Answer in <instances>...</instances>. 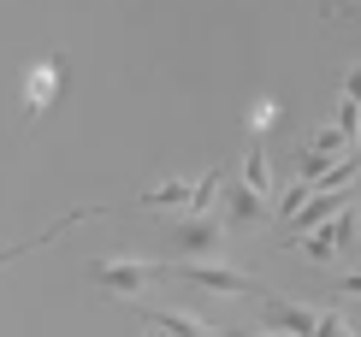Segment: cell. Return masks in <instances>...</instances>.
<instances>
[{"label": "cell", "instance_id": "obj_1", "mask_svg": "<svg viewBox=\"0 0 361 337\" xmlns=\"http://www.w3.org/2000/svg\"><path fill=\"white\" fill-rule=\"evenodd\" d=\"M166 272L178 284H190V290H207V296H255V290H261L249 272L225 266V260H214V255H207V260H172Z\"/></svg>", "mask_w": 361, "mask_h": 337}, {"label": "cell", "instance_id": "obj_2", "mask_svg": "<svg viewBox=\"0 0 361 337\" xmlns=\"http://www.w3.org/2000/svg\"><path fill=\"white\" fill-rule=\"evenodd\" d=\"M89 278L101 284V296H142L160 278V266L148 255H107V260H89Z\"/></svg>", "mask_w": 361, "mask_h": 337}, {"label": "cell", "instance_id": "obj_3", "mask_svg": "<svg viewBox=\"0 0 361 337\" xmlns=\"http://www.w3.org/2000/svg\"><path fill=\"white\" fill-rule=\"evenodd\" d=\"M219 243H225V219H214V213H184L172 225L178 260H207V255H219Z\"/></svg>", "mask_w": 361, "mask_h": 337}, {"label": "cell", "instance_id": "obj_4", "mask_svg": "<svg viewBox=\"0 0 361 337\" xmlns=\"http://www.w3.org/2000/svg\"><path fill=\"white\" fill-rule=\"evenodd\" d=\"M59 89H66V59H36L30 78H24V113L42 118V113L59 101Z\"/></svg>", "mask_w": 361, "mask_h": 337}, {"label": "cell", "instance_id": "obj_5", "mask_svg": "<svg viewBox=\"0 0 361 337\" xmlns=\"http://www.w3.org/2000/svg\"><path fill=\"white\" fill-rule=\"evenodd\" d=\"M320 308L308 302H284V296H261V331H314Z\"/></svg>", "mask_w": 361, "mask_h": 337}, {"label": "cell", "instance_id": "obj_6", "mask_svg": "<svg viewBox=\"0 0 361 337\" xmlns=\"http://www.w3.org/2000/svg\"><path fill=\"white\" fill-rule=\"evenodd\" d=\"M255 219H267V195L255 183H231L225 190V225H255Z\"/></svg>", "mask_w": 361, "mask_h": 337}, {"label": "cell", "instance_id": "obj_7", "mask_svg": "<svg viewBox=\"0 0 361 337\" xmlns=\"http://www.w3.org/2000/svg\"><path fill=\"white\" fill-rule=\"evenodd\" d=\"M243 183H255V190H261V195H273V154H267V136H249Z\"/></svg>", "mask_w": 361, "mask_h": 337}, {"label": "cell", "instance_id": "obj_8", "mask_svg": "<svg viewBox=\"0 0 361 337\" xmlns=\"http://www.w3.org/2000/svg\"><path fill=\"white\" fill-rule=\"evenodd\" d=\"M219 195H225V166H207V172L190 183V213H214Z\"/></svg>", "mask_w": 361, "mask_h": 337}, {"label": "cell", "instance_id": "obj_9", "mask_svg": "<svg viewBox=\"0 0 361 337\" xmlns=\"http://www.w3.org/2000/svg\"><path fill=\"white\" fill-rule=\"evenodd\" d=\"M142 207H154V213L190 207V178H166V183H154V190H142Z\"/></svg>", "mask_w": 361, "mask_h": 337}, {"label": "cell", "instance_id": "obj_10", "mask_svg": "<svg viewBox=\"0 0 361 337\" xmlns=\"http://www.w3.org/2000/svg\"><path fill=\"white\" fill-rule=\"evenodd\" d=\"M148 331H214L202 314H184V308H148Z\"/></svg>", "mask_w": 361, "mask_h": 337}, {"label": "cell", "instance_id": "obj_11", "mask_svg": "<svg viewBox=\"0 0 361 337\" xmlns=\"http://www.w3.org/2000/svg\"><path fill=\"white\" fill-rule=\"evenodd\" d=\"M308 148H314V154H326V160H338L343 148H355V142H350V136H343L338 125H320V130L308 136Z\"/></svg>", "mask_w": 361, "mask_h": 337}, {"label": "cell", "instance_id": "obj_12", "mask_svg": "<svg viewBox=\"0 0 361 337\" xmlns=\"http://www.w3.org/2000/svg\"><path fill=\"white\" fill-rule=\"evenodd\" d=\"M273 125H279V101H273V95H261V101L249 106V136H267Z\"/></svg>", "mask_w": 361, "mask_h": 337}, {"label": "cell", "instance_id": "obj_13", "mask_svg": "<svg viewBox=\"0 0 361 337\" xmlns=\"http://www.w3.org/2000/svg\"><path fill=\"white\" fill-rule=\"evenodd\" d=\"M332 125H338V130H343V136H350V142H355V125H361V101L338 95V118H332Z\"/></svg>", "mask_w": 361, "mask_h": 337}, {"label": "cell", "instance_id": "obj_14", "mask_svg": "<svg viewBox=\"0 0 361 337\" xmlns=\"http://www.w3.org/2000/svg\"><path fill=\"white\" fill-rule=\"evenodd\" d=\"M320 172H326V154H314V148H302V160H296V178H308V183H314Z\"/></svg>", "mask_w": 361, "mask_h": 337}, {"label": "cell", "instance_id": "obj_15", "mask_svg": "<svg viewBox=\"0 0 361 337\" xmlns=\"http://www.w3.org/2000/svg\"><path fill=\"white\" fill-rule=\"evenodd\" d=\"M343 95H350V101H361V66H350V78H343Z\"/></svg>", "mask_w": 361, "mask_h": 337}, {"label": "cell", "instance_id": "obj_16", "mask_svg": "<svg viewBox=\"0 0 361 337\" xmlns=\"http://www.w3.org/2000/svg\"><path fill=\"white\" fill-rule=\"evenodd\" d=\"M343 296H361V272H350V278H343Z\"/></svg>", "mask_w": 361, "mask_h": 337}]
</instances>
